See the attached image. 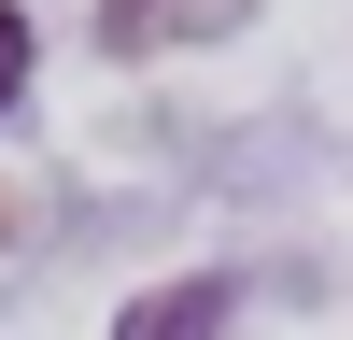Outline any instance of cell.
<instances>
[{"mask_svg":"<svg viewBox=\"0 0 353 340\" xmlns=\"http://www.w3.org/2000/svg\"><path fill=\"white\" fill-rule=\"evenodd\" d=\"M28 57H43V43H28V15H14V0H0V113L28 100Z\"/></svg>","mask_w":353,"mask_h":340,"instance_id":"3","label":"cell"},{"mask_svg":"<svg viewBox=\"0 0 353 340\" xmlns=\"http://www.w3.org/2000/svg\"><path fill=\"white\" fill-rule=\"evenodd\" d=\"M241 28V0H99V43L113 57H156V43H212Z\"/></svg>","mask_w":353,"mask_h":340,"instance_id":"2","label":"cell"},{"mask_svg":"<svg viewBox=\"0 0 353 340\" xmlns=\"http://www.w3.org/2000/svg\"><path fill=\"white\" fill-rule=\"evenodd\" d=\"M0 241H14V198H0Z\"/></svg>","mask_w":353,"mask_h":340,"instance_id":"4","label":"cell"},{"mask_svg":"<svg viewBox=\"0 0 353 340\" xmlns=\"http://www.w3.org/2000/svg\"><path fill=\"white\" fill-rule=\"evenodd\" d=\"M226 312H241V283L184 270V283H141V298L113 312V340H226Z\"/></svg>","mask_w":353,"mask_h":340,"instance_id":"1","label":"cell"}]
</instances>
